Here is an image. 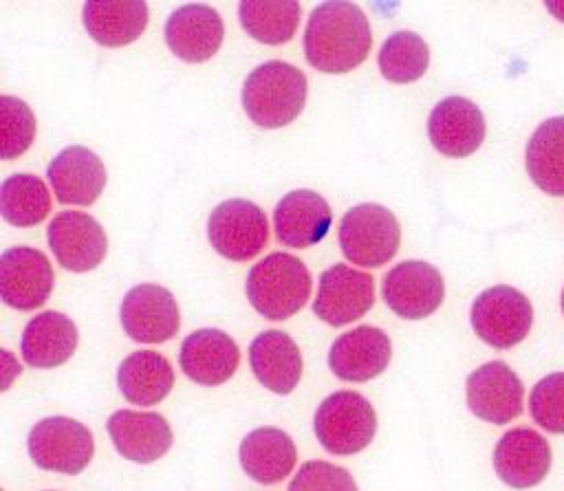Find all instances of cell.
Returning a JSON list of instances; mask_svg holds the SVG:
<instances>
[{
	"label": "cell",
	"mask_w": 564,
	"mask_h": 491,
	"mask_svg": "<svg viewBox=\"0 0 564 491\" xmlns=\"http://www.w3.org/2000/svg\"><path fill=\"white\" fill-rule=\"evenodd\" d=\"M370 22L359 4L333 0L317 4L304 29L306 62L330 75L357 68L370 53Z\"/></svg>",
	"instance_id": "6da1fadb"
},
{
	"label": "cell",
	"mask_w": 564,
	"mask_h": 491,
	"mask_svg": "<svg viewBox=\"0 0 564 491\" xmlns=\"http://www.w3.org/2000/svg\"><path fill=\"white\" fill-rule=\"evenodd\" d=\"M529 412L542 429L564 434V372L546 374L533 385Z\"/></svg>",
	"instance_id": "d6a6232c"
},
{
	"label": "cell",
	"mask_w": 564,
	"mask_h": 491,
	"mask_svg": "<svg viewBox=\"0 0 564 491\" xmlns=\"http://www.w3.org/2000/svg\"><path fill=\"white\" fill-rule=\"evenodd\" d=\"M467 405L480 421L505 425L520 416L524 385L505 361H489L476 368L465 383Z\"/></svg>",
	"instance_id": "5bb4252c"
},
{
	"label": "cell",
	"mask_w": 564,
	"mask_h": 491,
	"mask_svg": "<svg viewBox=\"0 0 564 491\" xmlns=\"http://www.w3.org/2000/svg\"><path fill=\"white\" fill-rule=\"evenodd\" d=\"M123 332L139 343H163L181 328V313L174 295L161 284L132 286L119 308Z\"/></svg>",
	"instance_id": "9c48e42d"
},
{
	"label": "cell",
	"mask_w": 564,
	"mask_h": 491,
	"mask_svg": "<svg viewBox=\"0 0 564 491\" xmlns=\"http://www.w3.org/2000/svg\"><path fill=\"white\" fill-rule=\"evenodd\" d=\"M207 238L216 253L231 262L258 255L269 240L264 211L247 198H229L216 205L207 220Z\"/></svg>",
	"instance_id": "ba28073f"
},
{
	"label": "cell",
	"mask_w": 564,
	"mask_h": 491,
	"mask_svg": "<svg viewBox=\"0 0 564 491\" xmlns=\"http://www.w3.org/2000/svg\"><path fill=\"white\" fill-rule=\"evenodd\" d=\"M238 343L218 328H198L181 343L178 363L187 379L198 385H220L238 368Z\"/></svg>",
	"instance_id": "44dd1931"
},
{
	"label": "cell",
	"mask_w": 564,
	"mask_h": 491,
	"mask_svg": "<svg viewBox=\"0 0 564 491\" xmlns=\"http://www.w3.org/2000/svg\"><path fill=\"white\" fill-rule=\"evenodd\" d=\"M46 176L62 205L88 207L106 187L101 159L84 145H68L57 152L46 167Z\"/></svg>",
	"instance_id": "d6986e66"
},
{
	"label": "cell",
	"mask_w": 564,
	"mask_h": 491,
	"mask_svg": "<svg viewBox=\"0 0 564 491\" xmlns=\"http://www.w3.org/2000/svg\"><path fill=\"white\" fill-rule=\"evenodd\" d=\"M240 467L260 484L284 480L297 460L293 438L278 427H258L240 443Z\"/></svg>",
	"instance_id": "d4e9b609"
},
{
	"label": "cell",
	"mask_w": 564,
	"mask_h": 491,
	"mask_svg": "<svg viewBox=\"0 0 564 491\" xmlns=\"http://www.w3.org/2000/svg\"><path fill=\"white\" fill-rule=\"evenodd\" d=\"M88 35L101 46H126L148 26V4L143 0L126 2H86L82 9Z\"/></svg>",
	"instance_id": "4316f807"
},
{
	"label": "cell",
	"mask_w": 564,
	"mask_h": 491,
	"mask_svg": "<svg viewBox=\"0 0 564 491\" xmlns=\"http://www.w3.org/2000/svg\"><path fill=\"white\" fill-rule=\"evenodd\" d=\"M482 110L467 97L449 95L441 99L427 117V134L432 145L449 159L474 154L485 139Z\"/></svg>",
	"instance_id": "9a60e30c"
},
{
	"label": "cell",
	"mask_w": 564,
	"mask_h": 491,
	"mask_svg": "<svg viewBox=\"0 0 564 491\" xmlns=\"http://www.w3.org/2000/svg\"><path fill=\"white\" fill-rule=\"evenodd\" d=\"M108 434L115 449L132 462H154L172 447V427L156 412L119 410L108 418Z\"/></svg>",
	"instance_id": "7402d4cb"
},
{
	"label": "cell",
	"mask_w": 564,
	"mask_h": 491,
	"mask_svg": "<svg viewBox=\"0 0 564 491\" xmlns=\"http://www.w3.org/2000/svg\"><path fill=\"white\" fill-rule=\"evenodd\" d=\"M381 297L403 319L432 315L443 297L445 282L436 266L423 260H405L392 266L381 282Z\"/></svg>",
	"instance_id": "30bf717a"
},
{
	"label": "cell",
	"mask_w": 564,
	"mask_h": 491,
	"mask_svg": "<svg viewBox=\"0 0 564 491\" xmlns=\"http://www.w3.org/2000/svg\"><path fill=\"white\" fill-rule=\"evenodd\" d=\"M562 313H564V291H562Z\"/></svg>",
	"instance_id": "d590c367"
},
{
	"label": "cell",
	"mask_w": 564,
	"mask_h": 491,
	"mask_svg": "<svg viewBox=\"0 0 564 491\" xmlns=\"http://www.w3.org/2000/svg\"><path fill=\"white\" fill-rule=\"evenodd\" d=\"M0 154L4 161H11L24 154L35 139V114L31 108L11 95L0 97Z\"/></svg>",
	"instance_id": "1f68e13d"
},
{
	"label": "cell",
	"mask_w": 564,
	"mask_h": 491,
	"mask_svg": "<svg viewBox=\"0 0 564 491\" xmlns=\"http://www.w3.org/2000/svg\"><path fill=\"white\" fill-rule=\"evenodd\" d=\"M225 24L216 9L203 2L178 7L165 22V42L170 51L189 64L207 62L223 44Z\"/></svg>",
	"instance_id": "e0dca14e"
},
{
	"label": "cell",
	"mask_w": 564,
	"mask_h": 491,
	"mask_svg": "<svg viewBox=\"0 0 564 491\" xmlns=\"http://www.w3.org/2000/svg\"><path fill=\"white\" fill-rule=\"evenodd\" d=\"M533 324V306L524 293L498 284L485 288L471 304V328L491 348L507 350L520 343Z\"/></svg>",
	"instance_id": "52a82bcc"
},
{
	"label": "cell",
	"mask_w": 564,
	"mask_h": 491,
	"mask_svg": "<svg viewBox=\"0 0 564 491\" xmlns=\"http://www.w3.org/2000/svg\"><path fill=\"white\" fill-rule=\"evenodd\" d=\"M529 178L549 196H564V117L542 121L527 141Z\"/></svg>",
	"instance_id": "83f0119b"
},
{
	"label": "cell",
	"mask_w": 564,
	"mask_h": 491,
	"mask_svg": "<svg viewBox=\"0 0 564 491\" xmlns=\"http://www.w3.org/2000/svg\"><path fill=\"white\" fill-rule=\"evenodd\" d=\"M333 211L326 198L313 189H295L273 209L275 236L291 249H308L322 242L330 229Z\"/></svg>",
	"instance_id": "ffe728a7"
},
{
	"label": "cell",
	"mask_w": 564,
	"mask_h": 491,
	"mask_svg": "<svg viewBox=\"0 0 564 491\" xmlns=\"http://www.w3.org/2000/svg\"><path fill=\"white\" fill-rule=\"evenodd\" d=\"M53 266L33 247H11L0 255V297L18 310L42 306L53 291Z\"/></svg>",
	"instance_id": "7c38bea8"
},
{
	"label": "cell",
	"mask_w": 564,
	"mask_h": 491,
	"mask_svg": "<svg viewBox=\"0 0 564 491\" xmlns=\"http://www.w3.org/2000/svg\"><path fill=\"white\" fill-rule=\"evenodd\" d=\"M77 326L70 317L57 310L35 315L22 332L20 352L31 368H57L66 363L77 348Z\"/></svg>",
	"instance_id": "cb8c5ba5"
},
{
	"label": "cell",
	"mask_w": 564,
	"mask_h": 491,
	"mask_svg": "<svg viewBox=\"0 0 564 491\" xmlns=\"http://www.w3.org/2000/svg\"><path fill=\"white\" fill-rule=\"evenodd\" d=\"M117 385L128 403L148 407L161 403L172 385L174 370L170 361L154 350H137L128 354L117 370Z\"/></svg>",
	"instance_id": "484cf974"
},
{
	"label": "cell",
	"mask_w": 564,
	"mask_h": 491,
	"mask_svg": "<svg viewBox=\"0 0 564 491\" xmlns=\"http://www.w3.org/2000/svg\"><path fill=\"white\" fill-rule=\"evenodd\" d=\"M399 220L383 205L361 203L341 216L339 247L344 258L357 266H383L399 251Z\"/></svg>",
	"instance_id": "5b68a950"
},
{
	"label": "cell",
	"mask_w": 564,
	"mask_h": 491,
	"mask_svg": "<svg viewBox=\"0 0 564 491\" xmlns=\"http://www.w3.org/2000/svg\"><path fill=\"white\" fill-rule=\"evenodd\" d=\"M245 293L262 317L280 321L295 315L311 297V273L300 258L273 251L251 266Z\"/></svg>",
	"instance_id": "3957f363"
},
{
	"label": "cell",
	"mask_w": 564,
	"mask_h": 491,
	"mask_svg": "<svg viewBox=\"0 0 564 491\" xmlns=\"http://www.w3.org/2000/svg\"><path fill=\"white\" fill-rule=\"evenodd\" d=\"M253 377L275 394H291L302 377V354L284 330H264L249 346Z\"/></svg>",
	"instance_id": "603a6c76"
},
{
	"label": "cell",
	"mask_w": 564,
	"mask_h": 491,
	"mask_svg": "<svg viewBox=\"0 0 564 491\" xmlns=\"http://www.w3.org/2000/svg\"><path fill=\"white\" fill-rule=\"evenodd\" d=\"M31 460L55 473L75 476L84 471L95 454V440L86 425L68 416H48L37 421L26 438Z\"/></svg>",
	"instance_id": "8992f818"
},
{
	"label": "cell",
	"mask_w": 564,
	"mask_h": 491,
	"mask_svg": "<svg viewBox=\"0 0 564 491\" xmlns=\"http://www.w3.org/2000/svg\"><path fill=\"white\" fill-rule=\"evenodd\" d=\"M306 75L280 59L256 66L242 84V108L247 117L260 128L289 126L304 108Z\"/></svg>",
	"instance_id": "7a4b0ae2"
},
{
	"label": "cell",
	"mask_w": 564,
	"mask_h": 491,
	"mask_svg": "<svg viewBox=\"0 0 564 491\" xmlns=\"http://www.w3.org/2000/svg\"><path fill=\"white\" fill-rule=\"evenodd\" d=\"M375 304L372 275L357 271L344 262L333 264L319 275L313 313L328 326H346L364 317Z\"/></svg>",
	"instance_id": "8fae6325"
},
{
	"label": "cell",
	"mask_w": 564,
	"mask_h": 491,
	"mask_svg": "<svg viewBox=\"0 0 564 491\" xmlns=\"http://www.w3.org/2000/svg\"><path fill=\"white\" fill-rule=\"evenodd\" d=\"M313 429L328 454L352 456L366 449L375 438L377 412L364 394L355 390H339L319 403Z\"/></svg>",
	"instance_id": "277c9868"
},
{
	"label": "cell",
	"mask_w": 564,
	"mask_h": 491,
	"mask_svg": "<svg viewBox=\"0 0 564 491\" xmlns=\"http://www.w3.org/2000/svg\"><path fill=\"white\" fill-rule=\"evenodd\" d=\"M377 62L388 81L410 84L425 75L430 51L421 35L412 31H397L383 40Z\"/></svg>",
	"instance_id": "4dcf8cb0"
},
{
	"label": "cell",
	"mask_w": 564,
	"mask_h": 491,
	"mask_svg": "<svg viewBox=\"0 0 564 491\" xmlns=\"http://www.w3.org/2000/svg\"><path fill=\"white\" fill-rule=\"evenodd\" d=\"M494 469L511 489L535 487L551 469V447L535 429H509L494 449Z\"/></svg>",
	"instance_id": "ac0fdd59"
},
{
	"label": "cell",
	"mask_w": 564,
	"mask_h": 491,
	"mask_svg": "<svg viewBox=\"0 0 564 491\" xmlns=\"http://www.w3.org/2000/svg\"><path fill=\"white\" fill-rule=\"evenodd\" d=\"M557 20H562L564 22V2H546L544 4Z\"/></svg>",
	"instance_id": "e575fe53"
},
{
	"label": "cell",
	"mask_w": 564,
	"mask_h": 491,
	"mask_svg": "<svg viewBox=\"0 0 564 491\" xmlns=\"http://www.w3.org/2000/svg\"><path fill=\"white\" fill-rule=\"evenodd\" d=\"M289 491H357V482L348 469L339 465L308 460L289 482Z\"/></svg>",
	"instance_id": "836d02e7"
},
{
	"label": "cell",
	"mask_w": 564,
	"mask_h": 491,
	"mask_svg": "<svg viewBox=\"0 0 564 491\" xmlns=\"http://www.w3.org/2000/svg\"><path fill=\"white\" fill-rule=\"evenodd\" d=\"M392 357L390 337L377 326H357L341 332L328 350V368L341 381L364 383L379 377Z\"/></svg>",
	"instance_id": "2e32d148"
},
{
	"label": "cell",
	"mask_w": 564,
	"mask_h": 491,
	"mask_svg": "<svg viewBox=\"0 0 564 491\" xmlns=\"http://www.w3.org/2000/svg\"><path fill=\"white\" fill-rule=\"evenodd\" d=\"M51 209L46 183L29 172L11 174L0 185V214L13 227L40 225Z\"/></svg>",
	"instance_id": "f1b7e54d"
},
{
	"label": "cell",
	"mask_w": 564,
	"mask_h": 491,
	"mask_svg": "<svg viewBox=\"0 0 564 491\" xmlns=\"http://www.w3.org/2000/svg\"><path fill=\"white\" fill-rule=\"evenodd\" d=\"M302 7L295 0L258 2L245 0L238 4V15L242 29L262 44H284L295 35Z\"/></svg>",
	"instance_id": "f546056e"
},
{
	"label": "cell",
	"mask_w": 564,
	"mask_h": 491,
	"mask_svg": "<svg viewBox=\"0 0 564 491\" xmlns=\"http://www.w3.org/2000/svg\"><path fill=\"white\" fill-rule=\"evenodd\" d=\"M48 247L55 260L75 273L93 271L108 251V238L101 225L84 211H59L46 229Z\"/></svg>",
	"instance_id": "4fadbf2b"
}]
</instances>
